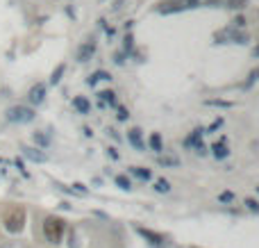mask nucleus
<instances>
[{
    "mask_svg": "<svg viewBox=\"0 0 259 248\" xmlns=\"http://www.w3.org/2000/svg\"><path fill=\"white\" fill-rule=\"evenodd\" d=\"M2 223H5V230L11 232V235H16V232L23 230V226H25V210L18 205H11L5 210V214H2Z\"/></svg>",
    "mask_w": 259,
    "mask_h": 248,
    "instance_id": "obj_1",
    "label": "nucleus"
},
{
    "mask_svg": "<svg viewBox=\"0 0 259 248\" xmlns=\"http://www.w3.org/2000/svg\"><path fill=\"white\" fill-rule=\"evenodd\" d=\"M64 232H66V221L60 219V216H46L43 221V235L50 244H60L64 239Z\"/></svg>",
    "mask_w": 259,
    "mask_h": 248,
    "instance_id": "obj_2",
    "label": "nucleus"
},
{
    "mask_svg": "<svg viewBox=\"0 0 259 248\" xmlns=\"http://www.w3.org/2000/svg\"><path fill=\"white\" fill-rule=\"evenodd\" d=\"M7 119L9 121H16V123H27V121L34 119V112L30 107H23V105H16L7 112Z\"/></svg>",
    "mask_w": 259,
    "mask_h": 248,
    "instance_id": "obj_3",
    "label": "nucleus"
},
{
    "mask_svg": "<svg viewBox=\"0 0 259 248\" xmlns=\"http://www.w3.org/2000/svg\"><path fill=\"white\" fill-rule=\"evenodd\" d=\"M43 96H46V86L43 84H34L30 89V103H34V105L43 103Z\"/></svg>",
    "mask_w": 259,
    "mask_h": 248,
    "instance_id": "obj_4",
    "label": "nucleus"
},
{
    "mask_svg": "<svg viewBox=\"0 0 259 248\" xmlns=\"http://www.w3.org/2000/svg\"><path fill=\"white\" fill-rule=\"evenodd\" d=\"M155 191H159V194H166V191H171V182H168L166 178H157L155 180Z\"/></svg>",
    "mask_w": 259,
    "mask_h": 248,
    "instance_id": "obj_5",
    "label": "nucleus"
},
{
    "mask_svg": "<svg viewBox=\"0 0 259 248\" xmlns=\"http://www.w3.org/2000/svg\"><path fill=\"white\" fill-rule=\"evenodd\" d=\"M75 107L80 109L82 114H86L89 112V100H86V98H75Z\"/></svg>",
    "mask_w": 259,
    "mask_h": 248,
    "instance_id": "obj_6",
    "label": "nucleus"
},
{
    "mask_svg": "<svg viewBox=\"0 0 259 248\" xmlns=\"http://www.w3.org/2000/svg\"><path fill=\"white\" fill-rule=\"evenodd\" d=\"M130 173H134V175H139L141 180H148V178H150V171H146V168H141V166H134V168H132V171H130Z\"/></svg>",
    "mask_w": 259,
    "mask_h": 248,
    "instance_id": "obj_7",
    "label": "nucleus"
},
{
    "mask_svg": "<svg viewBox=\"0 0 259 248\" xmlns=\"http://www.w3.org/2000/svg\"><path fill=\"white\" fill-rule=\"evenodd\" d=\"M25 155L30 157V160H34V162H43V160H46V157H43L41 153H34L32 148H25Z\"/></svg>",
    "mask_w": 259,
    "mask_h": 248,
    "instance_id": "obj_8",
    "label": "nucleus"
},
{
    "mask_svg": "<svg viewBox=\"0 0 259 248\" xmlns=\"http://www.w3.org/2000/svg\"><path fill=\"white\" fill-rule=\"evenodd\" d=\"M150 146L155 148L157 153H162V137H159V135H152V137H150Z\"/></svg>",
    "mask_w": 259,
    "mask_h": 248,
    "instance_id": "obj_9",
    "label": "nucleus"
},
{
    "mask_svg": "<svg viewBox=\"0 0 259 248\" xmlns=\"http://www.w3.org/2000/svg\"><path fill=\"white\" fill-rule=\"evenodd\" d=\"M130 141H132L136 148H143V144H141V139H139V130H132V132H130Z\"/></svg>",
    "mask_w": 259,
    "mask_h": 248,
    "instance_id": "obj_10",
    "label": "nucleus"
},
{
    "mask_svg": "<svg viewBox=\"0 0 259 248\" xmlns=\"http://www.w3.org/2000/svg\"><path fill=\"white\" fill-rule=\"evenodd\" d=\"M214 155H216V157H225V155H227L225 144H216V146H214Z\"/></svg>",
    "mask_w": 259,
    "mask_h": 248,
    "instance_id": "obj_11",
    "label": "nucleus"
},
{
    "mask_svg": "<svg viewBox=\"0 0 259 248\" xmlns=\"http://www.w3.org/2000/svg\"><path fill=\"white\" fill-rule=\"evenodd\" d=\"M62 71H64V66H57V71H55V73H53V80H50V82H53V84H57V82H60Z\"/></svg>",
    "mask_w": 259,
    "mask_h": 248,
    "instance_id": "obj_12",
    "label": "nucleus"
},
{
    "mask_svg": "<svg viewBox=\"0 0 259 248\" xmlns=\"http://www.w3.org/2000/svg\"><path fill=\"white\" fill-rule=\"evenodd\" d=\"M218 198H221V200H223V203H232V200H234V196H232V194H230V191H223V194H221V196H218Z\"/></svg>",
    "mask_w": 259,
    "mask_h": 248,
    "instance_id": "obj_13",
    "label": "nucleus"
},
{
    "mask_svg": "<svg viewBox=\"0 0 259 248\" xmlns=\"http://www.w3.org/2000/svg\"><path fill=\"white\" fill-rule=\"evenodd\" d=\"M116 182L121 184V189H130V182H128V178H125V175H119V178H116Z\"/></svg>",
    "mask_w": 259,
    "mask_h": 248,
    "instance_id": "obj_14",
    "label": "nucleus"
},
{
    "mask_svg": "<svg viewBox=\"0 0 259 248\" xmlns=\"http://www.w3.org/2000/svg\"><path fill=\"white\" fill-rule=\"evenodd\" d=\"M246 205H248V207H250V210H253V212H257V210H259V205H257V203H255V200H250V198L246 200Z\"/></svg>",
    "mask_w": 259,
    "mask_h": 248,
    "instance_id": "obj_15",
    "label": "nucleus"
},
{
    "mask_svg": "<svg viewBox=\"0 0 259 248\" xmlns=\"http://www.w3.org/2000/svg\"><path fill=\"white\" fill-rule=\"evenodd\" d=\"M119 116H121V119H128V112H125V109L121 107V109H119Z\"/></svg>",
    "mask_w": 259,
    "mask_h": 248,
    "instance_id": "obj_16",
    "label": "nucleus"
}]
</instances>
